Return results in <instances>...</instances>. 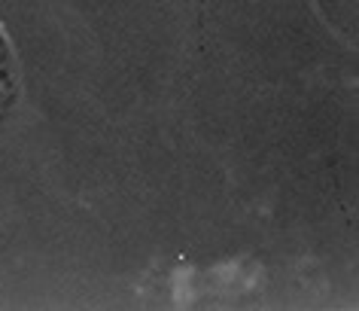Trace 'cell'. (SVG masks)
I'll return each instance as SVG.
<instances>
[{
  "label": "cell",
  "mask_w": 359,
  "mask_h": 311,
  "mask_svg": "<svg viewBox=\"0 0 359 311\" xmlns=\"http://www.w3.org/2000/svg\"><path fill=\"white\" fill-rule=\"evenodd\" d=\"M19 98V61H15L13 43L0 25V113L13 107Z\"/></svg>",
  "instance_id": "obj_1"
}]
</instances>
